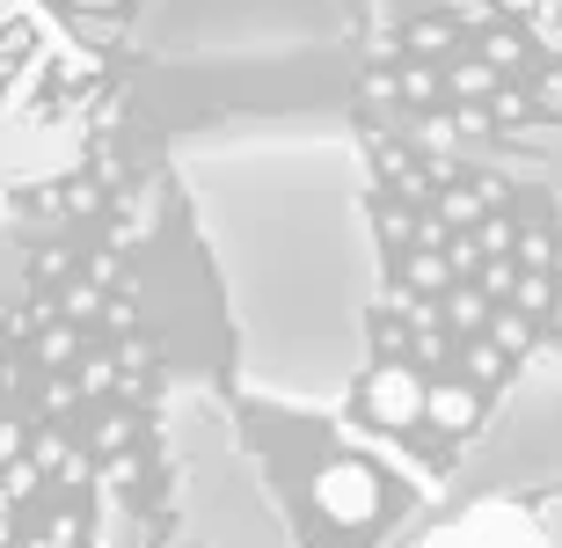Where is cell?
<instances>
[{
  "label": "cell",
  "mask_w": 562,
  "mask_h": 548,
  "mask_svg": "<svg viewBox=\"0 0 562 548\" xmlns=\"http://www.w3.org/2000/svg\"><path fill=\"white\" fill-rule=\"evenodd\" d=\"M373 205V329L351 417L409 476L402 432L475 439L526 366L562 344L555 190L482 169L395 125H358Z\"/></svg>",
  "instance_id": "6da1fadb"
},
{
  "label": "cell",
  "mask_w": 562,
  "mask_h": 548,
  "mask_svg": "<svg viewBox=\"0 0 562 548\" xmlns=\"http://www.w3.org/2000/svg\"><path fill=\"white\" fill-rule=\"evenodd\" d=\"M227 315L241 388L278 410H344L373 329V205L358 125L176 139Z\"/></svg>",
  "instance_id": "7a4b0ae2"
},
{
  "label": "cell",
  "mask_w": 562,
  "mask_h": 548,
  "mask_svg": "<svg viewBox=\"0 0 562 548\" xmlns=\"http://www.w3.org/2000/svg\"><path fill=\"white\" fill-rule=\"evenodd\" d=\"M168 461L183 476V512H227V519H205L198 541L205 548H285V527H278V505L263 497L256 468L241 461L234 446V424L212 395H176L168 402Z\"/></svg>",
  "instance_id": "3957f363"
},
{
  "label": "cell",
  "mask_w": 562,
  "mask_h": 548,
  "mask_svg": "<svg viewBox=\"0 0 562 548\" xmlns=\"http://www.w3.org/2000/svg\"><path fill=\"white\" fill-rule=\"evenodd\" d=\"M548 476H562V351H541L497 395V410L482 417V446L460 454L453 490L460 497H504V490L548 483Z\"/></svg>",
  "instance_id": "277c9868"
},
{
  "label": "cell",
  "mask_w": 562,
  "mask_h": 548,
  "mask_svg": "<svg viewBox=\"0 0 562 548\" xmlns=\"http://www.w3.org/2000/svg\"><path fill=\"white\" fill-rule=\"evenodd\" d=\"M475 8L541 66L548 81H555V96H562V0H475Z\"/></svg>",
  "instance_id": "5b68a950"
},
{
  "label": "cell",
  "mask_w": 562,
  "mask_h": 548,
  "mask_svg": "<svg viewBox=\"0 0 562 548\" xmlns=\"http://www.w3.org/2000/svg\"><path fill=\"white\" fill-rule=\"evenodd\" d=\"M424 548H548V534H541L533 512H512V505H497V497H482L468 519L438 527Z\"/></svg>",
  "instance_id": "8992f818"
},
{
  "label": "cell",
  "mask_w": 562,
  "mask_h": 548,
  "mask_svg": "<svg viewBox=\"0 0 562 548\" xmlns=\"http://www.w3.org/2000/svg\"><path fill=\"white\" fill-rule=\"evenodd\" d=\"M314 505L329 512L336 527H366L380 512V483H373V468L366 461H329L322 476H314Z\"/></svg>",
  "instance_id": "52a82bcc"
},
{
  "label": "cell",
  "mask_w": 562,
  "mask_h": 548,
  "mask_svg": "<svg viewBox=\"0 0 562 548\" xmlns=\"http://www.w3.org/2000/svg\"><path fill=\"white\" fill-rule=\"evenodd\" d=\"M533 519H541V534H548V548H562V497H548L541 512H533Z\"/></svg>",
  "instance_id": "ba28073f"
},
{
  "label": "cell",
  "mask_w": 562,
  "mask_h": 548,
  "mask_svg": "<svg viewBox=\"0 0 562 548\" xmlns=\"http://www.w3.org/2000/svg\"><path fill=\"white\" fill-rule=\"evenodd\" d=\"M15 22H22V15H15ZM15 22H0V37H8V30H15Z\"/></svg>",
  "instance_id": "9c48e42d"
}]
</instances>
